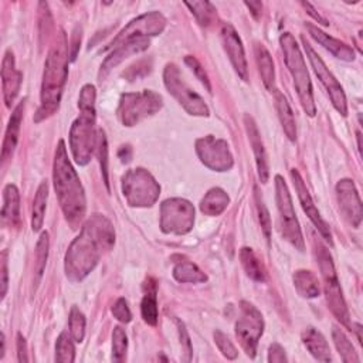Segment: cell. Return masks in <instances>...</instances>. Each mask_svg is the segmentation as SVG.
I'll use <instances>...</instances> for the list:
<instances>
[{
  "mask_svg": "<svg viewBox=\"0 0 363 363\" xmlns=\"http://www.w3.org/2000/svg\"><path fill=\"white\" fill-rule=\"evenodd\" d=\"M275 200L279 211V221H281V231L285 240H288L295 248L303 251V237L302 231L294 210L292 199L289 194V189L282 176H275Z\"/></svg>",
  "mask_w": 363,
  "mask_h": 363,
  "instance_id": "30bf717a",
  "label": "cell"
},
{
  "mask_svg": "<svg viewBox=\"0 0 363 363\" xmlns=\"http://www.w3.org/2000/svg\"><path fill=\"white\" fill-rule=\"evenodd\" d=\"M354 330H356V333H357V340L362 343V335H360V330H362V326L359 325V323H356L354 325Z\"/></svg>",
  "mask_w": 363,
  "mask_h": 363,
  "instance_id": "f5cc1de1",
  "label": "cell"
},
{
  "mask_svg": "<svg viewBox=\"0 0 363 363\" xmlns=\"http://www.w3.org/2000/svg\"><path fill=\"white\" fill-rule=\"evenodd\" d=\"M176 323H177V330H179V336H180V343H182V349L184 350V354H186V360L189 362L191 359V342H190V336L186 330V326L183 322H180L179 319H176Z\"/></svg>",
  "mask_w": 363,
  "mask_h": 363,
  "instance_id": "f6af8a7d",
  "label": "cell"
},
{
  "mask_svg": "<svg viewBox=\"0 0 363 363\" xmlns=\"http://www.w3.org/2000/svg\"><path fill=\"white\" fill-rule=\"evenodd\" d=\"M264 332L261 312L248 301L240 302V313L235 322V336L250 357H255L258 340Z\"/></svg>",
  "mask_w": 363,
  "mask_h": 363,
  "instance_id": "8fae6325",
  "label": "cell"
},
{
  "mask_svg": "<svg viewBox=\"0 0 363 363\" xmlns=\"http://www.w3.org/2000/svg\"><path fill=\"white\" fill-rule=\"evenodd\" d=\"M146 292L140 303V313L146 323L155 326L157 323V299H156V285L153 279H147Z\"/></svg>",
  "mask_w": 363,
  "mask_h": 363,
  "instance_id": "4dcf8cb0",
  "label": "cell"
},
{
  "mask_svg": "<svg viewBox=\"0 0 363 363\" xmlns=\"http://www.w3.org/2000/svg\"><path fill=\"white\" fill-rule=\"evenodd\" d=\"M47 200H48V183L43 182L38 186L34 201H33V210H31V228H33V231H38L43 227Z\"/></svg>",
  "mask_w": 363,
  "mask_h": 363,
  "instance_id": "d6a6232c",
  "label": "cell"
},
{
  "mask_svg": "<svg viewBox=\"0 0 363 363\" xmlns=\"http://www.w3.org/2000/svg\"><path fill=\"white\" fill-rule=\"evenodd\" d=\"M279 44L284 52V61L294 79V85L296 88L301 105L309 116H315L316 106L313 99L312 82L301 48L291 33H282L279 37Z\"/></svg>",
  "mask_w": 363,
  "mask_h": 363,
  "instance_id": "5b68a950",
  "label": "cell"
},
{
  "mask_svg": "<svg viewBox=\"0 0 363 363\" xmlns=\"http://www.w3.org/2000/svg\"><path fill=\"white\" fill-rule=\"evenodd\" d=\"M255 51V60L257 65L262 78V82L265 88L271 92H275V68H274V61L269 54V51L265 48V45L257 43L254 47Z\"/></svg>",
  "mask_w": 363,
  "mask_h": 363,
  "instance_id": "484cf974",
  "label": "cell"
},
{
  "mask_svg": "<svg viewBox=\"0 0 363 363\" xmlns=\"http://www.w3.org/2000/svg\"><path fill=\"white\" fill-rule=\"evenodd\" d=\"M4 343H6V340H4V333H1V353H0V359L4 356Z\"/></svg>",
  "mask_w": 363,
  "mask_h": 363,
  "instance_id": "db71d44e",
  "label": "cell"
},
{
  "mask_svg": "<svg viewBox=\"0 0 363 363\" xmlns=\"http://www.w3.org/2000/svg\"><path fill=\"white\" fill-rule=\"evenodd\" d=\"M194 224V207L184 199H167L160 206V230L164 234H186Z\"/></svg>",
  "mask_w": 363,
  "mask_h": 363,
  "instance_id": "7c38bea8",
  "label": "cell"
},
{
  "mask_svg": "<svg viewBox=\"0 0 363 363\" xmlns=\"http://www.w3.org/2000/svg\"><path fill=\"white\" fill-rule=\"evenodd\" d=\"M301 6L306 10V13L311 16V17H313L318 23H320V24H323V26H328L329 23H328V20L326 18H323L318 11H316V9L311 4V3H308V1H302L301 3Z\"/></svg>",
  "mask_w": 363,
  "mask_h": 363,
  "instance_id": "681fc988",
  "label": "cell"
},
{
  "mask_svg": "<svg viewBox=\"0 0 363 363\" xmlns=\"http://www.w3.org/2000/svg\"><path fill=\"white\" fill-rule=\"evenodd\" d=\"M163 82L169 94L190 113L194 116H208L210 111L204 99L194 92L184 81L180 69L174 64H167L163 71Z\"/></svg>",
  "mask_w": 363,
  "mask_h": 363,
  "instance_id": "9c48e42d",
  "label": "cell"
},
{
  "mask_svg": "<svg viewBox=\"0 0 363 363\" xmlns=\"http://www.w3.org/2000/svg\"><path fill=\"white\" fill-rule=\"evenodd\" d=\"M286 356H285V350L284 347L279 345V343H272L269 346V350H268V362L271 363H282V362H286Z\"/></svg>",
  "mask_w": 363,
  "mask_h": 363,
  "instance_id": "bcb514c9",
  "label": "cell"
},
{
  "mask_svg": "<svg viewBox=\"0 0 363 363\" xmlns=\"http://www.w3.org/2000/svg\"><path fill=\"white\" fill-rule=\"evenodd\" d=\"M294 286L296 292L303 298H316L320 294L318 277L309 269H298L294 277Z\"/></svg>",
  "mask_w": 363,
  "mask_h": 363,
  "instance_id": "83f0119b",
  "label": "cell"
},
{
  "mask_svg": "<svg viewBox=\"0 0 363 363\" xmlns=\"http://www.w3.org/2000/svg\"><path fill=\"white\" fill-rule=\"evenodd\" d=\"M255 204H257V210H258V218H259V224L262 228V233L265 235V238L269 241L271 237V218H269V213L265 207V203L258 191V189L255 187Z\"/></svg>",
  "mask_w": 363,
  "mask_h": 363,
  "instance_id": "60d3db41",
  "label": "cell"
},
{
  "mask_svg": "<svg viewBox=\"0 0 363 363\" xmlns=\"http://www.w3.org/2000/svg\"><path fill=\"white\" fill-rule=\"evenodd\" d=\"M24 105H26L24 99L21 102H18V105L13 109V113H11V116L9 119V125L6 128L3 147H1V160L3 162H6L7 159H10L13 156V152H14V149L17 146L18 133H20V125H21L23 115H24Z\"/></svg>",
  "mask_w": 363,
  "mask_h": 363,
  "instance_id": "603a6c76",
  "label": "cell"
},
{
  "mask_svg": "<svg viewBox=\"0 0 363 363\" xmlns=\"http://www.w3.org/2000/svg\"><path fill=\"white\" fill-rule=\"evenodd\" d=\"M291 179H292V183H294V187L296 190V194H298V199L301 201V206L303 208V211L306 213V216L309 217V220L313 223V225L318 228V231L320 233V235L329 241V244H332V235H330V230H329V225L325 223V220L320 217V213L319 210L316 208L312 197H311V193L303 182V179L301 177L299 172L296 169H292L291 170Z\"/></svg>",
  "mask_w": 363,
  "mask_h": 363,
  "instance_id": "ac0fdd59",
  "label": "cell"
},
{
  "mask_svg": "<svg viewBox=\"0 0 363 363\" xmlns=\"http://www.w3.org/2000/svg\"><path fill=\"white\" fill-rule=\"evenodd\" d=\"M96 153H98V157H99L104 182H105L106 187L109 189V182H108V145H106L105 132L101 130V129L98 130V136H96Z\"/></svg>",
  "mask_w": 363,
  "mask_h": 363,
  "instance_id": "ab89813d",
  "label": "cell"
},
{
  "mask_svg": "<svg viewBox=\"0 0 363 363\" xmlns=\"http://www.w3.org/2000/svg\"><path fill=\"white\" fill-rule=\"evenodd\" d=\"M306 30L309 31L311 37L319 43L323 48H326L329 52H332L336 58L343 61H353L354 60V51L352 47L345 44L343 41L326 34L322 31L318 26H313L311 23H306Z\"/></svg>",
  "mask_w": 363,
  "mask_h": 363,
  "instance_id": "7402d4cb",
  "label": "cell"
},
{
  "mask_svg": "<svg viewBox=\"0 0 363 363\" xmlns=\"http://www.w3.org/2000/svg\"><path fill=\"white\" fill-rule=\"evenodd\" d=\"M115 242L111 221L94 214L82 225L79 235L71 242L65 254V274L71 281H82L98 264L101 255Z\"/></svg>",
  "mask_w": 363,
  "mask_h": 363,
  "instance_id": "6da1fadb",
  "label": "cell"
},
{
  "mask_svg": "<svg viewBox=\"0 0 363 363\" xmlns=\"http://www.w3.org/2000/svg\"><path fill=\"white\" fill-rule=\"evenodd\" d=\"M72 336L62 332L55 343V360L60 363H72L75 359V347L72 343Z\"/></svg>",
  "mask_w": 363,
  "mask_h": 363,
  "instance_id": "e575fe53",
  "label": "cell"
},
{
  "mask_svg": "<svg viewBox=\"0 0 363 363\" xmlns=\"http://www.w3.org/2000/svg\"><path fill=\"white\" fill-rule=\"evenodd\" d=\"M112 313L122 323H128L132 319V313H130V309H129L128 302H126L125 298H118L116 299V302L112 306Z\"/></svg>",
  "mask_w": 363,
  "mask_h": 363,
  "instance_id": "7bdbcfd3",
  "label": "cell"
},
{
  "mask_svg": "<svg viewBox=\"0 0 363 363\" xmlns=\"http://www.w3.org/2000/svg\"><path fill=\"white\" fill-rule=\"evenodd\" d=\"M95 86L86 84L81 88L78 98L79 116L72 122L69 129V147L75 162L79 166L89 163L96 147L95 132Z\"/></svg>",
  "mask_w": 363,
  "mask_h": 363,
  "instance_id": "277c9868",
  "label": "cell"
},
{
  "mask_svg": "<svg viewBox=\"0 0 363 363\" xmlns=\"http://www.w3.org/2000/svg\"><path fill=\"white\" fill-rule=\"evenodd\" d=\"M173 277L182 284H199L207 281L206 274L190 261H179L173 268Z\"/></svg>",
  "mask_w": 363,
  "mask_h": 363,
  "instance_id": "1f68e13d",
  "label": "cell"
},
{
  "mask_svg": "<svg viewBox=\"0 0 363 363\" xmlns=\"http://www.w3.org/2000/svg\"><path fill=\"white\" fill-rule=\"evenodd\" d=\"M302 342L309 353L319 362H330V347L325 339V336L316 330L315 328L309 326L302 332Z\"/></svg>",
  "mask_w": 363,
  "mask_h": 363,
  "instance_id": "d4e9b609",
  "label": "cell"
},
{
  "mask_svg": "<svg viewBox=\"0 0 363 363\" xmlns=\"http://www.w3.org/2000/svg\"><path fill=\"white\" fill-rule=\"evenodd\" d=\"M119 157L122 162H129L130 160V147L122 146V149L119 150Z\"/></svg>",
  "mask_w": 363,
  "mask_h": 363,
  "instance_id": "816d5d0a",
  "label": "cell"
},
{
  "mask_svg": "<svg viewBox=\"0 0 363 363\" xmlns=\"http://www.w3.org/2000/svg\"><path fill=\"white\" fill-rule=\"evenodd\" d=\"M164 26H166V18L163 17L162 13L150 11V13L142 14L133 18L128 26H125L118 33V35L104 48V51L113 50L136 38H147L152 35H157L163 31Z\"/></svg>",
  "mask_w": 363,
  "mask_h": 363,
  "instance_id": "4fadbf2b",
  "label": "cell"
},
{
  "mask_svg": "<svg viewBox=\"0 0 363 363\" xmlns=\"http://www.w3.org/2000/svg\"><path fill=\"white\" fill-rule=\"evenodd\" d=\"M315 254L318 258V264H319V269H320V275H322V281H323V291L326 295L328 306H329L330 312L335 315V318L345 326L350 328V330H352L349 311H347L343 294H342V288H340L336 271H335L332 257H330L329 251L326 250V247H323L322 244L316 245Z\"/></svg>",
  "mask_w": 363,
  "mask_h": 363,
  "instance_id": "8992f818",
  "label": "cell"
},
{
  "mask_svg": "<svg viewBox=\"0 0 363 363\" xmlns=\"http://www.w3.org/2000/svg\"><path fill=\"white\" fill-rule=\"evenodd\" d=\"M7 251H3L1 254V298L6 296V291H7Z\"/></svg>",
  "mask_w": 363,
  "mask_h": 363,
  "instance_id": "7dc6e473",
  "label": "cell"
},
{
  "mask_svg": "<svg viewBox=\"0 0 363 363\" xmlns=\"http://www.w3.org/2000/svg\"><path fill=\"white\" fill-rule=\"evenodd\" d=\"M47 257H48V234L47 231H44L35 245V264H34V274H35V279L34 284L37 285L38 281L43 277L45 264H47Z\"/></svg>",
  "mask_w": 363,
  "mask_h": 363,
  "instance_id": "d590c367",
  "label": "cell"
},
{
  "mask_svg": "<svg viewBox=\"0 0 363 363\" xmlns=\"http://www.w3.org/2000/svg\"><path fill=\"white\" fill-rule=\"evenodd\" d=\"M228 203H230L228 194L220 187H213L201 199L200 210L207 216H218L227 208Z\"/></svg>",
  "mask_w": 363,
  "mask_h": 363,
  "instance_id": "4316f807",
  "label": "cell"
},
{
  "mask_svg": "<svg viewBox=\"0 0 363 363\" xmlns=\"http://www.w3.org/2000/svg\"><path fill=\"white\" fill-rule=\"evenodd\" d=\"M184 61H186V64L191 68V71L196 74V77L201 81V84L207 88V91H211V86H210V82H208V77H207L204 68L201 67V64L197 61V58H194V57H191V55H187V57L184 58Z\"/></svg>",
  "mask_w": 363,
  "mask_h": 363,
  "instance_id": "ee69618b",
  "label": "cell"
},
{
  "mask_svg": "<svg viewBox=\"0 0 363 363\" xmlns=\"http://www.w3.org/2000/svg\"><path fill=\"white\" fill-rule=\"evenodd\" d=\"M302 43H303V48L306 51V57L311 61V65H312L316 77L319 78L320 84L328 91V95L332 101V105L335 106V109L340 115L346 116L347 115V102H346V95L343 92L342 85L333 77V74L329 71V68L326 67L323 60L318 55V52L312 48V45L305 40V37H302Z\"/></svg>",
  "mask_w": 363,
  "mask_h": 363,
  "instance_id": "5bb4252c",
  "label": "cell"
},
{
  "mask_svg": "<svg viewBox=\"0 0 363 363\" xmlns=\"http://www.w3.org/2000/svg\"><path fill=\"white\" fill-rule=\"evenodd\" d=\"M214 342H216L218 350L223 353L224 357H227V359H230V360H233V359L237 357L238 352H237L235 346H234L233 342L228 339V336L224 335L221 330H216V332H214Z\"/></svg>",
  "mask_w": 363,
  "mask_h": 363,
  "instance_id": "b9f144b4",
  "label": "cell"
},
{
  "mask_svg": "<svg viewBox=\"0 0 363 363\" xmlns=\"http://www.w3.org/2000/svg\"><path fill=\"white\" fill-rule=\"evenodd\" d=\"M20 194L18 189L9 183L3 189V207H1V223L3 225L14 227L17 225L20 216Z\"/></svg>",
  "mask_w": 363,
  "mask_h": 363,
  "instance_id": "cb8c5ba5",
  "label": "cell"
},
{
  "mask_svg": "<svg viewBox=\"0 0 363 363\" xmlns=\"http://www.w3.org/2000/svg\"><path fill=\"white\" fill-rule=\"evenodd\" d=\"M244 123L247 129V135L250 139V143L252 146V152L255 156V163L258 169V176L261 179V183H267L269 177V169H268V159L265 153V147L259 135V130L254 122V119L250 115L244 116Z\"/></svg>",
  "mask_w": 363,
  "mask_h": 363,
  "instance_id": "44dd1931",
  "label": "cell"
},
{
  "mask_svg": "<svg viewBox=\"0 0 363 363\" xmlns=\"http://www.w3.org/2000/svg\"><path fill=\"white\" fill-rule=\"evenodd\" d=\"M69 335L78 343H81L85 336V316L77 306H72L69 312Z\"/></svg>",
  "mask_w": 363,
  "mask_h": 363,
  "instance_id": "f35d334b",
  "label": "cell"
},
{
  "mask_svg": "<svg viewBox=\"0 0 363 363\" xmlns=\"http://www.w3.org/2000/svg\"><path fill=\"white\" fill-rule=\"evenodd\" d=\"M184 4L191 10V13L194 14V17L197 18V21L201 26H208L213 21L214 14H216V9L211 3H208V1L189 3V1H186Z\"/></svg>",
  "mask_w": 363,
  "mask_h": 363,
  "instance_id": "8d00e7d4",
  "label": "cell"
},
{
  "mask_svg": "<svg viewBox=\"0 0 363 363\" xmlns=\"http://www.w3.org/2000/svg\"><path fill=\"white\" fill-rule=\"evenodd\" d=\"M220 35H221L224 50H225L235 72L238 74V77L242 81H248V65H247L245 51H244V45H242V41H241L237 30L231 24L224 23L221 26Z\"/></svg>",
  "mask_w": 363,
  "mask_h": 363,
  "instance_id": "e0dca14e",
  "label": "cell"
},
{
  "mask_svg": "<svg viewBox=\"0 0 363 363\" xmlns=\"http://www.w3.org/2000/svg\"><path fill=\"white\" fill-rule=\"evenodd\" d=\"M122 193L129 206L150 207L159 199L160 186L146 169L138 167L123 174Z\"/></svg>",
  "mask_w": 363,
  "mask_h": 363,
  "instance_id": "ba28073f",
  "label": "cell"
},
{
  "mask_svg": "<svg viewBox=\"0 0 363 363\" xmlns=\"http://www.w3.org/2000/svg\"><path fill=\"white\" fill-rule=\"evenodd\" d=\"M336 197L339 210L352 227L357 228L362 223V200L354 183L350 179H342L336 184Z\"/></svg>",
  "mask_w": 363,
  "mask_h": 363,
  "instance_id": "2e32d148",
  "label": "cell"
},
{
  "mask_svg": "<svg viewBox=\"0 0 363 363\" xmlns=\"http://www.w3.org/2000/svg\"><path fill=\"white\" fill-rule=\"evenodd\" d=\"M68 75V44L65 34L61 31L57 43L50 50L43 72L40 108L35 112L34 122L50 118L60 106L64 85Z\"/></svg>",
  "mask_w": 363,
  "mask_h": 363,
  "instance_id": "3957f363",
  "label": "cell"
},
{
  "mask_svg": "<svg viewBox=\"0 0 363 363\" xmlns=\"http://www.w3.org/2000/svg\"><path fill=\"white\" fill-rule=\"evenodd\" d=\"M275 105H277L278 116H279V121H281V125H282V129H284L286 138L289 140L295 142V139H296V122H295L294 111H292L288 99L281 92H277V95H275Z\"/></svg>",
  "mask_w": 363,
  "mask_h": 363,
  "instance_id": "f1b7e54d",
  "label": "cell"
},
{
  "mask_svg": "<svg viewBox=\"0 0 363 363\" xmlns=\"http://www.w3.org/2000/svg\"><path fill=\"white\" fill-rule=\"evenodd\" d=\"M150 45L149 38H136L132 40L129 43H125L116 48L112 50V52L104 60V62L101 64V69H99V77L104 78L112 68H115L116 65H119L122 61H125L128 57L139 54L145 50H147V47Z\"/></svg>",
  "mask_w": 363,
  "mask_h": 363,
  "instance_id": "ffe728a7",
  "label": "cell"
},
{
  "mask_svg": "<svg viewBox=\"0 0 363 363\" xmlns=\"http://www.w3.org/2000/svg\"><path fill=\"white\" fill-rule=\"evenodd\" d=\"M163 105L162 96L150 89L140 92H126L121 95L118 116L123 126H133L156 113Z\"/></svg>",
  "mask_w": 363,
  "mask_h": 363,
  "instance_id": "52a82bcc",
  "label": "cell"
},
{
  "mask_svg": "<svg viewBox=\"0 0 363 363\" xmlns=\"http://www.w3.org/2000/svg\"><path fill=\"white\" fill-rule=\"evenodd\" d=\"M128 350V337L121 326H115L112 332V360L123 362Z\"/></svg>",
  "mask_w": 363,
  "mask_h": 363,
  "instance_id": "74e56055",
  "label": "cell"
},
{
  "mask_svg": "<svg viewBox=\"0 0 363 363\" xmlns=\"http://www.w3.org/2000/svg\"><path fill=\"white\" fill-rule=\"evenodd\" d=\"M54 189L58 197L60 207L65 216V220L72 228L82 221L85 216V193L81 180L72 167L64 140H60L54 155L52 166Z\"/></svg>",
  "mask_w": 363,
  "mask_h": 363,
  "instance_id": "7a4b0ae2",
  "label": "cell"
},
{
  "mask_svg": "<svg viewBox=\"0 0 363 363\" xmlns=\"http://www.w3.org/2000/svg\"><path fill=\"white\" fill-rule=\"evenodd\" d=\"M245 6L250 9L251 14L258 18L261 16V11H262V3L261 1H245Z\"/></svg>",
  "mask_w": 363,
  "mask_h": 363,
  "instance_id": "f907efd6",
  "label": "cell"
},
{
  "mask_svg": "<svg viewBox=\"0 0 363 363\" xmlns=\"http://www.w3.org/2000/svg\"><path fill=\"white\" fill-rule=\"evenodd\" d=\"M196 153L204 166L214 172H227L234 164L228 143L213 135L196 140Z\"/></svg>",
  "mask_w": 363,
  "mask_h": 363,
  "instance_id": "9a60e30c",
  "label": "cell"
},
{
  "mask_svg": "<svg viewBox=\"0 0 363 363\" xmlns=\"http://www.w3.org/2000/svg\"><path fill=\"white\" fill-rule=\"evenodd\" d=\"M332 339H333V343H335V346H336V349H337L343 362H346V363L360 362L353 345L350 343L347 336L337 326L332 328Z\"/></svg>",
  "mask_w": 363,
  "mask_h": 363,
  "instance_id": "836d02e7",
  "label": "cell"
},
{
  "mask_svg": "<svg viewBox=\"0 0 363 363\" xmlns=\"http://www.w3.org/2000/svg\"><path fill=\"white\" fill-rule=\"evenodd\" d=\"M240 261H241V265L245 271V274L257 281V282H262L265 281L267 278V272H265V268H264V264L261 262V259L257 257V254L254 252L252 248L250 247H242L240 250Z\"/></svg>",
  "mask_w": 363,
  "mask_h": 363,
  "instance_id": "f546056e",
  "label": "cell"
},
{
  "mask_svg": "<svg viewBox=\"0 0 363 363\" xmlns=\"http://www.w3.org/2000/svg\"><path fill=\"white\" fill-rule=\"evenodd\" d=\"M17 359H18V362H28L27 343L21 333L17 335Z\"/></svg>",
  "mask_w": 363,
  "mask_h": 363,
  "instance_id": "c3c4849f",
  "label": "cell"
},
{
  "mask_svg": "<svg viewBox=\"0 0 363 363\" xmlns=\"http://www.w3.org/2000/svg\"><path fill=\"white\" fill-rule=\"evenodd\" d=\"M23 81V74L16 68L14 55L11 50H7L1 62V85H3V98L7 108H11L16 96L18 95Z\"/></svg>",
  "mask_w": 363,
  "mask_h": 363,
  "instance_id": "d6986e66",
  "label": "cell"
}]
</instances>
